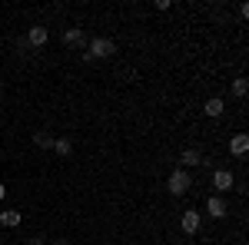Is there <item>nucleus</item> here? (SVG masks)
Segmentation results:
<instances>
[{"label": "nucleus", "mask_w": 249, "mask_h": 245, "mask_svg": "<svg viewBox=\"0 0 249 245\" xmlns=\"http://www.w3.org/2000/svg\"><path fill=\"white\" fill-rule=\"evenodd\" d=\"M113 50H116V43H113V40H107V37H93L83 57H87V60H93V57H96V60H103V57H110Z\"/></svg>", "instance_id": "obj_1"}, {"label": "nucleus", "mask_w": 249, "mask_h": 245, "mask_svg": "<svg viewBox=\"0 0 249 245\" xmlns=\"http://www.w3.org/2000/svg\"><path fill=\"white\" fill-rule=\"evenodd\" d=\"M190 186H193V179H190V172H186V169H173V176L166 179V189H170L173 196H183Z\"/></svg>", "instance_id": "obj_2"}, {"label": "nucleus", "mask_w": 249, "mask_h": 245, "mask_svg": "<svg viewBox=\"0 0 249 245\" xmlns=\"http://www.w3.org/2000/svg\"><path fill=\"white\" fill-rule=\"evenodd\" d=\"M232 186H236L232 172H226V169H216V172H213V189H216V192H230Z\"/></svg>", "instance_id": "obj_3"}, {"label": "nucleus", "mask_w": 249, "mask_h": 245, "mask_svg": "<svg viewBox=\"0 0 249 245\" xmlns=\"http://www.w3.org/2000/svg\"><path fill=\"white\" fill-rule=\"evenodd\" d=\"M47 37H50L47 27H30V30H27V47H43Z\"/></svg>", "instance_id": "obj_4"}, {"label": "nucleus", "mask_w": 249, "mask_h": 245, "mask_svg": "<svg viewBox=\"0 0 249 245\" xmlns=\"http://www.w3.org/2000/svg\"><path fill=\"white\" fill-rule=\"evenodd\" d=\"M63 43H67V47H83V43H87V33H83L80 27H67V30H63Z\"/></svg>", "instance_id": "obj_5"}, {"label": "nucleus", "mask_w": 249, "mask_h": 245, "mask_svg": "<svg viewBox=\"0 0 249 245\" xmlns=\"http://www.w3.org/2000/svg\"><path fill=\"white\" fill-rule=\"evenodd\" d=\"M230 152L232 156H246L249 152V136L246 132H236V136L230 139Z\"/></svg>", "instance_id": "obj_6"}, {"label": "nucleus", "mask_w": 249, "mask_h": 245, "mask_svg": "<svg viewBox=\"0 0 249 245\" xmlns=\"http://www.w3.org/2000/svg\"><path fill=\"white\" fill-rule=\"evenodd\" d=\"M179 226H183V232H186V235H196V229H199V212H183V222H179Z\"/></svg>", "instance_id": "obj_7"}, {"label": "nucleus", "mask_w": 249, "mask_h": 245, "mask_svg": "<svg viewBox=\"0 0 249 245\" xmlns=\"http://www.w3.org/2000/svg\"><path fill=\"white\" fill-rule=\"evenodd\" d=\"M179 163H183V166H199V163H206V159H203V152L196 149V146H190V149H183Z\"/></svg>", "instance_id": "obj_8"}, {"label": "nucleus", "mask_w": 249, "mask_h": 245, "mask_svg": "<svg viewBox=\"0 0 249 245\" xmlns=\"http://www.w3.org/2000/svg\"><path fill=\"white\" fill-rule=\"evenodd\" d=\"M206 212H210L213 219H223V215H226V202H223V196H213L210 202H206Z\"/></svg>", "instance_id": "obj_9"}, {"label": "nucleus", "mask_w": 249, "mask_h": 245, "mask_svg": "<svg viewBox=\"0 0 249 245\" xmlns=\"http://www.w3.org/2000/svg\"><path fill=\"white\" fill-rule=\"evenodd\" d=\"M20 222H23V215H20L17 209H7V212H0V226H7V229H17Z\"/></svg>", "instance_id": "obj_10"}, {"label": "nucleus", "mask_w": 249, "mask_h": 245, "mask_svg": "<svg viewBox=\"0 0 249 245\" xmlns=\"http://www.w3.org/2000/svg\"><path fill=\"white\" fill-rule=\"evenodd\" d=\"M223 110H226V103H223L219 96L206 99V106H203V113H206V116H213V119H216V116H223Z\"/></svg>", "instance_id": "obj_11"}, {"label": "nucleus", "mask_w": 249, "mask_h": 245, "mask_svg": "<svg viewBox=\"0 0 249 245\" xmlns=\"http://www.w3.org/2000/svg\"><path fill=\"white\" fill-rule=\"evenodd\" d=\"M34 143H37L40 149H53V136L50 132H34Z\"/></svg>", "instance_id": "obj_12"}, {"label": "nucleus", "mask_w": 249, "mask_h": 245, "mask_svg": "<svg viewBox=\"0 0 249 245\" xmlns=\"http://www.w3.org/2000/svg\"><path fill=\"white\" fill-rule=\"evenodd\" d=\"M232 93L239 96V99H243V96L249 93V83H246V76H239V80H236V83H232Z\"/></svg>", "instance_id": "obj_13"}, {"label": "nucleus", "mask_w": 249, "mask_h": 245, "mask_svg": "<svg viewBox=\"0 0 249 245\" xmlns=\"http://www.w3.org/2000/svg\"><path fill=\"white\" fill-rule=\"evenodd\" d=\"M53 149H57V156H70V139H53Z\"/></svg>", "instance_id": "obj_14"}, {"label": "nucleus", "mask_w": 249, "mask_h": 245, "mask_svg": "<svg viewBox=\"0 0 249 245\" xmlns=\"http://www.w3.org/2000/svg\"><path fill=\"white\" fill-rule=\"evenodd\" d=\"M27 245H43V235H34V239H30Z\"/></svg>", "instance_id": "obj_15"}, {"label": "nucleus", "mask_w": 249, "mask_h": 245, "mask_svg": "<svg viewBox=\"0 0 249 245\" xmlns=\"http://www.w3.org/2000/svg\"><path fill=\"white\" fill-rule=\"evenodd\" d=\"M50 245H70V242H63V239H57V242H50Z\"/></svg>", "instance_id": "obj_16"}, {"label": "nucleus", "mask_w": 249, "mask_h": 245, "mask_svg": "<svg viewBox=\"0 0 249 245\" xmlns=\"http://www.w3.org/2000/svg\"><path fill=\"white\" fill-rule=\"evenodd\" d=\"M3 196H7V186H0V199H3Z\"/></svg>", "instance_id": "obj_17"}, {"label": "nucleus", "mask_w": 249, "mask_h": 245, "mask_svg": "<svg viewBox=\"0 0 249 245\" xmlns=\"http://www.w3.org/2000/svg\"><path fill=\"white\" fill-rule=\"evenodd\" d=\"M0 245H3V239H0Z\"/></svg>", "instance_id": "obj_18"}]
</instances>
